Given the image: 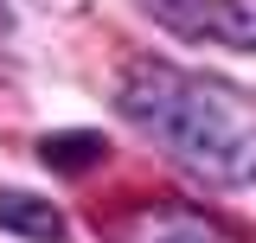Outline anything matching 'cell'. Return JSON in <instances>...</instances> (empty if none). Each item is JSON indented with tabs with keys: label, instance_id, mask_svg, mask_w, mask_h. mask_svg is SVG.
<instances>
[{
	"label": "cell",
	"instance_id": "1",
	"mask_svg": "<svg viewBox=\"0 0 256 243\" xmlns=\"http://www.w3.org/2000/svg\"><path fill=\"white\" fill-rule=\"evenodd\" d=\"M116 109L212 192L256 186V109L230 84L180 64H134L116 84Z\"/></svg>",
	"mask_w": 256,
	"mask_h": 243
},
{
	"label": "cell",
	"instance_id": "2",
	"mask_svg": "<svg viewBox=\"0 0 256 243\" xmlns=\"http://www.w3.org/2000/svg\"><path fill=\"white\" fill-rule=\"evenodd\" d=\"M141 13L173 38L218 45V52H256V0H141Z\"/></svg>",
	"mask_w": 256,
	"mask_h": 243
},
{
	"label": "cell",
	"instance_id": "3",
	"mask_svg": "<svg viewBox=\"0 0 256 243\" xmlns=\"http://www.w3.org/2000/svg\"><path fill=\"white\" fill-rule=\"evenodd\" d=\"M109 243H237L212 212L198 205H180V198H141V205H122V212L102 224Z\"/></svg>",
	"mask_w": 256,
	"mask_h": 243
},
{
	"label": "cell",
	"instance_id": "4",
	"mask_svg": "<svg viewBox=\"0 0 256 243\" xmlns=\"http://www.w3.org/2000/svg\"><path fill=\"white\" fill-rule=\"evenodd\" d=\"M0 230L26 237V243H70L64 212L52 198H38V192H20V186H0Z\"/></svg>",
	"mask_w": 256,
	"mask_h": 243
},
{
	"label": "cell",
	"instance_id": "5",
	"mask_svg": "<svg viewBox=\"0 0 256 243\" xmlns=\"http://www.w3.org/2000/svg\"><path fill=\"white\" fill-rule=\"evenodd\" d=\"M38 160H45L52 173H64V180H84V173H96V166L109 160V141H102L96 128H64V134H45V141H38Z\"/></svg>",
	"mask_w": 256,
	"mask_h": 243
},
{
	"label": "cell",
	"instance_id": "6",
	"mask_svg": "<svg viewBox=\"0 0 256 243\" xmlns=\"http://www.w3.org/2000/svg\"><path fill=\"white\" fill-rule=\"evenodd\" d=\"M0 32H13V6L6 0H0Z\"/></svg>",
	"mask_w": 256,
	"mask_h": 243
}]
</instances>
